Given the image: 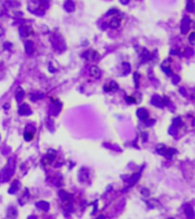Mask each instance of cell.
Returning a JSON list of instances; mask_svg holds the SVG:
<instances>
[{
    "instance_id": "d590c367",
    "label": "cell",
    "mask_w": 195,
    "mask_h": 219,
    "mask_svg": "<svg viewBox=\"0 0 195 219\" xmlns=\"http://www.w3.org/2000/svg\"><path fill=\"white\" fill-rule=\"evenodd\" d=\"M143 136H144V142H146V140H147V134L144 133V134H143Z\"/></svg>"
},
{
    "instance_id": "8fae6325",
    "label": "cell",
    "mask_w": 195,
    "mask_h": 219,
    "mask_svg": "<svg viewBox=\"0 0 195 219\" xmlns=\"http://www.w3.org/2000/svg\"><path fill=\"white\" fill-rule=\"evenodd\" d=\"M141 56V61H140V63L143 64V63H145V62H147V61H150L151 59V53L148 52L147 49H143V54L140 55Z\"/></svg>"
},
{
    "instance_id": "30bf717a",
    "label": "cell",
    "mask_w": 195,
    "mask_h": 219,
    "mask_svg": "<svg viewBox=\"0 0 195 219\" xmlns=\"http://www.w3.org/2000/svg\"><path fill=\"white\" fill-rule=\"evenodd\" d=\"M64 8L66 12L69 13H72L74 9H75V5H74V3L72 1V0H66L64 3Z\"/></svg>"
},
{
    "instance_id": "e575fe53",
    "label": "cell",
    "mask_w": 195,
    "mask_h": 219,
    "mask_svg": "<svg viewBox=\"0 0 195 219\" xmlns=\"http://www.w3.org/2000/svg\"><path fill=\"white\" fill-rule=\"evenodd\" d=\"M154 122H155V121H146V124H147V126H152V124H154Z\"/></svg>"
},
{
    "instance_id": "d6a6232c",
    "label": "cell",
    "mask_w": 195,
    "mask_h": 219,
    "mask_svg": "<svg viewBox=\"0 0 195 219\" xmlns=\"http://www.w3.org/2000/svg\"><path fill=\"white\" fill-rule=\"evenodd\" d=\"M172 81H173V83H177V82L179 81V76H177V75H172Z\"/></svg>"
},
{
    "instance_id": "7a4b0ae2",
    "label": "cell",
    "mask_w": 195,
    "mask_h": 219,
    "mask_svg": "<svg viewBox=\"0 0 195 219\" xmlns=\"http://www.w3.org/2000/svg\"><path fill=\"white\" fill-rule=\"evenodd\" d=\"M190 29V18L189 17H184L183 21H181L180 24V32L183 34H186V33L189 31Z\"/></svg>"
},
{
    "instance_id": "8d00e7d4",
    "label": "cell",
    "mask_w": 195,
    "mask_h": 219,
    "mask_svg": "<svg viewBox=\"0 0 195 219\" xmlns=\"http://www.w3.org/2000/svg\"><path fill=\"white\" fill-rule=\"evenodd\" d=\"M3 34H4V29L3 27H0V37H1Z\"/></svg>"
},
{
    "instance_id": "f1b7e54d",
    "label": "cell",
    "mask_w": 195,
    "mask_h": 219,
    "mask_svg": "<svg viewBox=\"0 0 195 219\" xmlns=\"http://www.w3.org/2000/svg\"><path fill=\"white\" fill-rule=\"evenodd\" d=\"M189 42H190V45H194L195 43V33L194 32L190 33V35H189Z\"/></svg>"
},
{
    "instance_id": "83f0119b",
    "label": "cell",
    "mask_w": 195,
    "mask_h": 219,
    "mask_svg": "<svg viewBox=\"0 0 195 219\" xmlns=\"http://www.w3.org/2000/svg\"><path fill=\"white\" fill-rule=\"evenodd\" d=\"M169 134H170V135H176V134H177V128H176L175 126L170 127V128H169Z\"/></svg>"
},
{
    "instance_id": "4316f807",
    "label": "cell",
    "mask_w": 195,
    "mask_h": 219,
    "mask_svg": "<svg viewBox=\"0 0 195 219\" xmlns=\"http://www.w3.org/2000/svg\"><path fill=\"white\" fill-rule=\"evenodd\" d=\"M162 70L166 72V74H168V75H170V76L173 75V74H172V71H171V69H170L169 66H168V67H162Z\"/></svg>"
},
{
    "instance_id": "d6986e66",
    "label": "cell",
    "mask_w": 195,
    "mask_h": 219,
    "mask_svg": "<svg viewBox=\"0 0 195 219\" xmlns=\"http://www.w3.org/2000/svg\"><path fill=\"white\" fill-rule=\"evenodd\" d=\"M186 9H187L189 13H193V12H194V3H193V0H187Z\"/></svg>"
},
{
    "instance_id": "836d02e7",
    "label": "cell",
    "mask_w": 195,
    "mask_h": 219,
    "mask_svg": "<svg viewBox=\"0 0 195 219\" xmlns=\"http://www.w3.org/2000/svg\"><path fill=\"white\" fill-rule=\"evenodd\" d=\"M129 1H130V0H120V3H121L122 5H127V4H129Z\"/></svg>"
},
{
    "instance_id": "7402d4cb",
    "label": "cell",
    "mask_w": 195,
    "mask_h": 219,
    "mask_svg": "<svg viewBox=\"0 0 195 219\" xmlns=\"http://www.w3.org/2000/svg\"><path fill=\"white\" fill-rule=\"evenodd\" d=\"M122 67L124 69V71H123V74H124V75H127L128 73H130L131 67H130V65H129V63H123V64H122Z\"/></svg>"
},
{
    "instance_id": "8992f818",
    "label": "cell",
    "mask_w": 195,
    "mask_h": 219,
    "mask_svg": "<svg viewBox=\"0 0 195 219\" xmlns=\"http://www.w3.org/2000/svg\"><path fill=\"white\" fill-rule=\"evenodd\" d=\"M32 32V29L30 26H26V25H22L20 27V34L22 38H26L30 35V33Z\"/></svg>"
},
{
    "instance_id": "52a82bcc",
    "label": "cell",
    "mask_w": 195,
    "mask_h": 219,
    "mask_svg": "<svg viewBox=\"0 0 195 219\" xmlns=\"http://www.w3.org/2000/svg\"><path fill=\"white\" fill-rule=\"evenodd\" d=\"M151 103L154 106H158V107H163V103H162V97H160L159 95H154L151 99Z\"/></svg>"
},
{
    "instance_id": "e0dca14e",
    "label": "cell",
    "mask_w": 195,
    "mask_h": 219,
    "mask_svg": "<svg viewBox=\"0 0 195 219\" xmlns=\"http://www.w3.org/2000/svg\"><path fill=\"white\" fill-rule=\"evenodd\" d=\"M54 160H55V152H53V154H49V153H48L47 156L43 159V163L44 164H49V163H52Z\"/></svg>"
},
{
    "instance_id": "484cf974",
    "label": "cell",
    "mask_w": 195,
    "mask_h": 219,
    "mask_svg": "<svg viewBox=\"0 0 195 219\" xmlns=\"http://www.w3.org/2000/svg\"><path fill=\"white\" fill-rule=\"evenodd\" d=\"M126 101H127V103H128V104H135V103H136V99L133 98V97H131V96H127L126 97Z\"/></svg>"
},
{
    "instance_id": "ab89813d",
    "label": "cell",
    "mask_w": 195,
    "mask_h": 219,
    "mask_svg": "<svg viewBox=\"0 0 195 219\" xmlns=\"http://www.w3.org/2000/svg\"><path fill=\"white\" fill-rule=\"evenodd\" d=\"M98 219H105V218H104V217H99Z\"/></svg>"
},
{
    "instance_id": "ffe728a7",
    "label": "cell",
    "mask_w": 195,
    "mask_h": 219,
    "mask_svg": "<svg viewBox=\"0 0 195 219\" xmlns=\"http://www.w3.org/2000/svg\"><path fill=\"white\" fill-rule=\"evenodd\" d=\"M24 139L26 140V142H31V140L33 139V133H30V131H25L24 133Z\"/></svg>"
},
{
    "instance_id": "f35d334b",
    "label": "cell",
    "mask_w": 195,
    "mask_h": 219,
    "mask_svg": "<svg viewBox=\"0 0 195 219\" xmlns=\"http://www.w3.org/2000/svg\"><path fill=\"white\" fill-rule=\"evenodd\" d=\"M180 91H181V94H183V95H185V91H184V89H183V88L180 89Z\"/></svg>"
},
{
    "instance_id": "f546056e",
    "label": "cell",
    "mask_w": 195,
    "mask_h": 219,
    "mask_svg": "<svg viewBox=\"0 0 195 219\" xmlns=\"http://www.w3.org/2000/svg\"><path fill=\"white\" fill-rule=\"evenodd\" d=\"M193 49L192 48H187V49L185 50V55H187V56H190V55H193Z\"/></svg>"
},
{
    "instance_id": "d4e9b609",
    "label": "cell",
    "mask_w": 195,
    "mask_h": 219,
    "mask_svg": "<svg viewBox=\"0 0 195 219\" xmlns=\"http://www.w3.org/2000/svg\"><path fill=\"white\" fill-rule=\"evenodd\" d=\"M133 79H135V86H136V88H138L139 86V74L138 73H133Z\"/></svg>"
},
{
    "instance_id": "5bb4252c",
    "label": "cell",
    "mask_w": 195,
    "mask_h": 219,
    "mask_svg": "<svg viewBox=\"0 0 195 219\" xmlns=\"http://www.w3.org/2000/svg\"><path fill=\"white\" fill-rule=\"evenodd\" d=\"M120 23H121V20L118 17H113L111 20V22H110V26L112 27V29H118L119 26H120Z\"/></svg>"
},
{
    "instance_id": "74e56055",
    "label": "cell",
    "mask_w": 195,
    "mask_h": 219,
    "mask_svg": "<svg viewBox=\"0 0 195 219\" xmlns=\"http://www.w3.org/2000/svg\"><path fill=\"white\" fill-rule=\"evenodd\" d=\"M49 70H50V71H52V72H55V70H54V67H53V66H52V65H49Z\"/></svg>"
},
{
    "instance_id": "ac0fdd59",
    "label": "cell",
    "mask_w": 195,
    "mask_h": 219,
    "mask_svg": "<svg viewBox=\"0 0 195 219\" xmlns=\"http://www.w3.org/2000/svg\"><path fill=\"white\" fill-rule=\"evenodd\" d=\"M42 97H43V94H41V93H32L30 95V99L33 102H37L38 99L42 98Z\"/></svg>"
},
{
    "instance_id": "4fadbf2b",
    "label": "cell",
    "mask_w": 195,
    "mask_h": 219,
    "mask_svg": "<svg viewBox=\"0 0 195 219\" xmlns=\"http://www.w3.org/2000/svg\"><path fill=\"white\" fill-rule=\"evenodd\" d=\"M25 52H26V54L31 55L33 53V42L31 41V40H27V41H25Z\"/></svg>"
},
{
    "instance_id": "1f68e13d",
    "label": "cell",
    "mask_w": 195,
    "mask_h": 219,
    "mask_svg": "<svg viewBox=\"0 0 195 219\" xmlns=\"http://www.w3.org/2000/svg\"><path fill=\"white\" fill-rule=\"evenodd\" d=\"M118 13V9L116 8H113V9H111L109 13H107V15H112V14H116Z\"/></svg>"
},
{
    "instance_id": "cb8c5ba5",
    "label": "cell",
    "mask_w": 195,
    "mask_h": 219,
    "mask_svg": "<svg viewBox=\"0 0 195 219\" xmlns=\"http://www.w3.org/2000/svg\"><path fill=\"white\" fill-rule=\"evenodd\" d=\"M139 176H140V172L135 173V175H133L132 177L130 178V184H135V182H137V179L139 178Z\"/></svg>"
},
{
    "instance_id": "44dd1931",
    "label": "cell",
    "mask_w": 195,
    "mask_h": 219,
    "mask_svg": "<svg viewBox=\"0 0 195 219\" xmlns=\"http://www.w3.org/2000/svg\"><path fill=\"white\" fill-rule=\"evenodd\" d=\"M172 123H173V126H175L176 128L183 126V121H181L180 118H175L173 119V121H172Z\"/></svg>"
},
{
    "instance_id": "ba28073f",
    "label": "cell",
    "mask_w": 195,
    "mask_h": 219,
    "mask_svg": "<svg viewBox=\"0 0 195 219\" xmlns=\"http://www.w3.org/2000/svg\"><path fill=\"white\" fill-rule=\"evenodd\" d=\"M118 89H119V86H118V83H116L115 81H111L109 86L104 87V90L107 91V93H111V91H113L114 93V91H116Z\"/></svg>"
},
{
    "instance_id": "2e32d148",
    "label": "cell",
    "mask_w": 195,
    "mask_h": 219,
    "mask_svg": "<svg viewBox=\"0 0 195 219\" xmlns=\"http://www.w3.org/2000/svg\"><path fill=\"white\" fill-rule=\"evenodd\" d=\"M16 101L17 102H21L23 99V97H24V90H23L21 87H18L17 90H16Z\"/></svg>"
},
{
    "instance_id": "4dcf8cb0",
    "label": "cell",
    "mask_w": 195,
    "mask_h": 219,
    "mask_svg": "<svg viewBox=\"0 0 195 219\" xmlns=\"http://www.w3.org/2000/svg\"><path fill=\"white\" fill-rule=\"evenodd\" d=\"M10 46H12L10 42H5V43H4V48H5V49H10Z\"/></svg>"
},
{
    "instance_id": "7c38bea8",
    "label": "cell",
    "mask_w": 195,
    "mask_h": 219,
    "mask_svg": "<svg viewBox=\"0 0 195 219\" xmlns=\"http://www.w3.org/2000/svg\"><path fill=\"white\" fill-rule=\"evenodd\" d=\"M90 74H91L94 78H96V79H98L99 76H101V70H99L98 66H91L90 67Z\"/></svg>"
},
{
    "instance_id": "603a6c76",
    "label": "cell",
    "mask_w": 195,
    "mask_h": 219,
    "mask_svg": "<svg viewBox=\"0 0 195 219\" xmlns=\"http://www.w3.org/2000/svg\"><path fill=\"white\" fill-rule=\"evenodd\" d=\"M38 207L39 208H42V209L44 210V211H47L48 210V208H49V205H48V203H46V202H39V203H38Z\"/></svg>"
},
{
    "instance_id": "6da1fadb",
    "label": "cell",
    "mask_w": 195,
    "mask_h": 219,
    "mask_svg": "<svg viewBox=\"0 0 195 219\" xmlns=\"http://www.w3.org/2000/svg\"><path fill=\"white\" fill-rule=\"evenodd\" d=\"M50 41H52L53 46H54L57 50H61V52H62V50L65 49L64 40L59 37V35H53V37L50 38Z\"/></svg>"
},
{
    "instance_id": "277c9868",
    "label": "cell",
    "mask_w": 195,
    "mask_h": 219,
    "mask_svg": "<svg viewBox=\"0 0 195 219\" xmlns=\"http://www.w3.org/2000/svg\"><path fill=\"white\" fill-rule=\"evenodd\" d=\"M82 57L86 58L87 61H95V58L97 57V52H95V50H87L86 53L82 54Z\"/></svg>"
},
{
    "instance_id": "5b68a950",
    "label": "cell",
    "mask_w": 195,
    "mask_h": 219,
    "mask_svg": "<svg viewBox=\"0 0 195 219\" xmlns=\"http://www.w3.org/2000/svg\"><path fill=\"white\" fill-rule=\"evenodd\" d=\"M18 114L20 115H30L31 114V108L29 107L27 104H22L18 108Z\"/></svg>"
},
{
    "instance_id": "9a60e30c",
    "label": "cell",
    "mask_w": 195,
    "mask_h": 219,
    "mask_svg": "<svg viewBox=\"0 0 195 219\" xmlns=\"http://www.w3.org/2000/svg\"><path fill=\"white\" fill-rule=\"evenodd\" d=\"M12 173H13V169H10V168H7V169H5L4 170V172H3V180H7V179H9V177L12 176Z\"/></svg>"
},
{
    "instance_id": "3957f363",
    "label": "cell",
    "mask_w": 195,
    "mask_h": 219,
    "mask_svg": "<svg viewBox=\"0 0 195 219\" xmlns=\"http://www.w3.org/2000/svg\"><path fill=\"white\" fill-rule=\"evenodd\" d=\"M61 107H62V104L61 102L58 101H54L52 103V106H50V114L52 115H57L61 111Z\"/></svg>"
},
{
    "instance_id": "9c48e42d",
    "label": "cell",
    "mask_w": 195,
    "mask_h": 219,
    "mask_svg": "<svg viewBox=\"0 0 195 219\" xmlns=\"http://www.w3.org/2000/svg\"><path fill=\"white\" fill-rule=\"evenodd\" d=\"M137 116H138L140 120H144V121H145L146 119L148 118V112H147V110H145V108H138V110H137Z\"/></svg>"
}]
</instances>
